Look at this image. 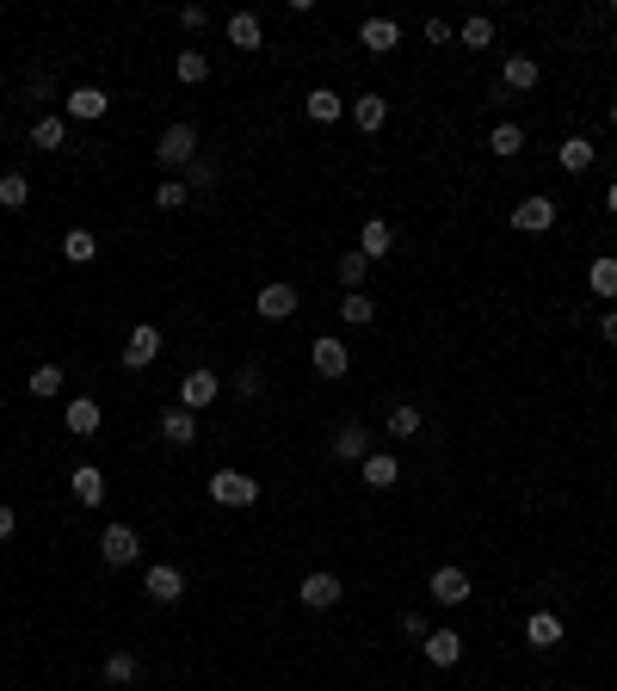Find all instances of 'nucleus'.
<instances>
[{
  "label": "nucleus",
  "instance_id": "1",
  "mask_svg": "<svg viewBox=\"0 0 617 691\" xmlns=\"http://www.w3.org/2000/svg\"><path fill=\"white\" fill-rule=\"evenodd\" d=\"M210 500H216V506H229V513H241V506L260 500V482L241 476V469H216V476H210Z\"/></svg>",
  "mask_w": 617,
  "mask_h": 691
},
{
  "label": "nucleus",
  "instance_id": "2",
  "mask_svg": "<svg viewBox=\"0 0 617 691\" xmlns=\"http://www.w3.org/2000/svg\"><path fill=\"white\" fill-rule=\"evenodd\" d=\"M192 155H198V130L192 124H167L155 136V161L161 167H192Z\"/></svg>",
  "mask_w": 617,
  "mask_h": 691
},
{
  "label": "nucleus",
  "instance_id": "3",
  "mask_svg": "<svg viewBox=\"0 0 617 691\" xmlns=\"http://www.w3.org/2000/svg\"><path fill=\"white\" fill-rule=\"evenodd\" d=\"M136 556H142V537H136L130 525H105V531H99V562H105V568H130Z\"/></svg>",
  "mask_w": 617,
  "mask_h": 691
},
{
  "label": "nucleus",
  "instance_id": "4",
  "mask_svg": "<svg viewBox=\"0 0 617 691\" xmlns=\"http://www.w3.org/2000/svg\"><path fill=\"white\" fill-rule=\"evenodd\" d=\"M142 593H149L155 605H179L186 599V574H179L173 562H155L149 574H142Z\"/></svg>",
  "mask_w": 617,
  "mask_h": 691
},
{
  "label": "nucleus",
  "instance_id": "5",
  "mask_svg": "<svg viewBox=\"0 0 617 691\" xmlns=\"http://www.w3.org/2000/svg\"><path fill=\"white\" fill-rule=\"evenodd\" d=\"M309 365H315V377H346L352 371V352H346V340H334V334H321L315 346H309Z\"/></svg>",
  "mask_w": 617,
  "mask_h": 691
},
{
  "label": "nucleus",
  "instance_id": "6",
  "mask_svg": "<svg viewBox=\"0 0 617 691\" xmlns=\"http://www.w3.org/2000/svg\"><path fill=\"white\" fill-rule=\"evenodd\" d=\"M155 358H161V327H155V321L130 327V340H124V365H130V371H149Z\"/></svg>",
  "mask_w": 617,
  "mask_h": 691
},
{
  "label": "nucleus",
  "instance_id": "7",
  "mask_svg": "<svg viewBox=\"0 0 617 691\" xmlns=\"http://www.w3.org/2000/svg\"><path fill=\"white\" fill-rule=\"evenodd\" d=\"M216 395H223V377H216V371H192L186 383H179V408H186V414H204Z\"/></svg>",
  "mask_w": 617,
  "mask_h": 691
},
{
  "label": "nucleus",
  "instance_id": "8",
  "mask_svg": "<svg viewBox=\"0 0 617 691\" xmlns=\"http://www.w3.org/2000/svg\"><path fill=\"white\" fill-rule=\"evenodd\" d=\"M340 574H328V568H321V574H303V587H297V599L309 605V611H328V605H340Z\"/></svg>",
  "mask_w": 617,
  "mask_h": 691
},
{
  "label": "nucleus",
  "instance_id": "9",
  "mask_svg": "<svg viewBox=\"0 0 617 691\" xmlns=\"http://www.w3.org/2000/svg\"><path fill=\"white\" fill-rule=\"evenodd\" d=\"M62 105H68V118H81V124H99L105 112H112V93H105V87H75V93H68Z\"/></svg>",
  "mask_w": 617,
  "mask_h": 691
},
{
  "label": "nucleus",
  "instance_id": "10",
  "mask_svg": "<svg viewBox=\"0 0 617 691\" xmlns=\"http://www.w3.org/2000/svg\"><path fill=\"white\" fill-rule=\"evenodd\" d=\"M161 439L173 445V451H186V445H198V414H186V408H161Z\"/></svg>",
  "mask_w": 617,
  "mask_h": 691
},
{
  "label": "nucleus",
  "instance_id": "11",
  "mask_svg": "<svg viewBox=\"0 0 617 691\" xmlns=\"http://www.w3.org/2000/svg\"><path fill=\"white\" fill-rule=\"evenodd\" d=\"M513 229L519 235H543V229H556V198H525L513 210Z\"/></svg>",
  "mask_w": 617,
  "mask_h": 691
},
{
  "label": "nucleus",
  "instance_id": "12",
  "mask_svg": "<svg viewBox=\"0 0 617 691\" xmlns=\"http://www.w3.org/2000/svg\"><path fill=\"white\" fill-rule=\"evenodd\" d=\"M253 303H260V321H284V315H297V284H260V297H253Z\"/></svg>",
  "mask_w": 617,
  "mask_h": 691
},
{
  "label": "nucleus",
  "instance_id": "13",
  "mask_svg": "<svg viewBox=\"0 0 617 691\" xmlns=\"http://www.w3.org/2000/svg\"><path fill=\"white\" fill-rule=\"evenodd\" d=\"M99 402H93V395H75V402H62V426L68 432H75V439H93V432H99Z\"/></svg>",
  "mask_w": 617,
  "mask_h": 691
},
{
  "label": "nucleus",
  "instance_id": "14",
  "mask_svg": "<svg viewBox=\"0 0 617 691\" xmlns=\"http://www.w3.org/2000/svg\"><path fill=\"white\" fill-rule=\"evenodd\" d=\"M358 44H365L371 56H389L395 44H402V25H395V19H365V25H358Z\"/></svg>",
  "mask_w": 617,
  "mask_h": 691
},
{
  "label": "nucleus",
  "instance_id": "15",
  "mask_svg": "<svg viewBox=\"0 0 617 691\" xmlns=\"http://www.w3.org/2000/svg\"><path fill=\"white\" fill-rule=\"evenodd\" d=\"M229 44H235V50H260V44H266V25H260V13H253V7L229 13Z\"/></svg>",
  "mask_w": 617,
  "mask_h": 691
},
{
  "label": "nucleus",
  "instance_id": "16",
  "mask_svg": "<svg viewBox=\"0 0 617 691\" xmlns=\"http://www.w3.org/2000/svg\"><path fill=\"white\" fill-rule=\"evenodd\" d=\"M469 593H476V587H469L463 568H439V574H432V599H439V605H469Z\"/></svg>",
  "mask_w": 617,
  "mask_h": 691
},
{
  "label": "nucleus",
  "instance_id": "17",
  "mask_svg": "<svg viewBox=\"0 0 617 691\" xmlns=\"http://www.w3.org/2000/svg\"><path fill=\"white\" fill-rule=\"evenodd\" d=\"M68 494H75L81 506H99V500H105V469H99V463H81L75 476H68Z\"/></svg>",
  "mask_w": 617,
  "mask_h": 691
},
{
  "label": "nucleus",
  "instance_id": "18",
  "mask_svg": "<svg viewBox=\"0 0 617 691\" xmlns=\"http://www.w3.org/2000/svg\"><path fill=\"white\" fill-rule=\"evenodd\" d=\"M346 112H352V124H358V130H365V136H377V130L389 124V105H383L377 93H358V99L346 105Z\"/></svg>",
  "mask_w": 617,
  "mask_h": 691
},
{
  "label": "nucleus",
  "instance_id": "19",
  "mask_svg": "<svg viewBox=\"0 0 617 691\" xmlns=\"http://www.w3.org/2000/svg\"><path fill=\"white\" fill-rule=\"evenodd\" d=\"M303 105H309V124H340V118H346V99H340L334 87H309Z\"/></svg>",
  "mask_w": 617,
  "mask_h": 691
},
{
  "label": "nucleus",
  "instance_id": "20",
  "mask_svg": "<svg viewBox=\"0 0 617 691\" xmlns=\"http://www.w3.org/2000/svg\"><path fill=\"white\" fill-rule=\"evenodd\" d=\"M525 642L531 648H562V617L556 611H531L525 617Z\"/></svg>",
  "mask_w": 617,
  "mask_h": 691
},
{
  "label": "nucleus",
  "instance_id": "21",
  "mask_svg": "<svg viewBox=\"0 0 617 691\" xmlns=\"http://www.w3.org/2000/svg\"><path fill=\"white\" fill-rule=\"evenodd\" d=\"M420 648H426L432 667H457V661H463V636H457V630H432Z\"/></svg>",
  "mask_w": 617,
  "mask_h": 691
},
{
  "label": "nucleus",
  "instance_id": "22",
  "mask_svg": "<svg viewBox=\"0 0 617 691\" xmlns=\"http://www.w3.org/2000/svg\"><path fill=\"white\" fill-rule=\"evenodd\" d=\"M358 476H365V488H395L402 463H395V451H371L365 463H358Z\"/></svg>",
  "mask_w": 617,
  "mask_h": 691
},
{
  "label": "nucleus",
  "instance_id": "23",
  "mask_svg": "<svg viewBox=\"0 0 617 691\" xmlns=\"http://www.w3.org/2000/svg\"><path fill=\"white\" fill-rule=\"evenodd\" d=\"M334 457H340V463H365V457H371V439H365V426H358V420H346V426L334 432Z\"/></svg>",
  "mask_w": 617,
  "mask_h": 691
},
{
  "label": "nucleus",
  "instance_id": "24",
  "mask_svg": "<svg viewBox=\"0 0 617 691\" xmlns=\"http://www.w3.org/2000/svg\"><path fill=\"white\" fill-rule=\"evenodd\" d=\"M389 247H395V229L383 223V216H371V223L358 229V253H365V260H383Z\"/></svg>",
  "mask_w": 617,
  "mask_h": 691
},
{
  "label": "nucleus",
  "instance_id": "25",
  "mask_svg": "<svg viewBox=\"0 0 617 691\" xmlns=\"http://www.w3.org/2000/svg\"><path fill=\"white\" fill-rule=\"evenodd\" d=\"M488 149H494L500 161H513V155L525 149V124H513V118H500V124L488 130Z\"/></svg>",
  "mask_w": 617,
  "mask_h": 691
},
{
  "label": "nucleus",
  "instance_id": "26",
  "mask_svg": "<svg viewBox=\"0 0 617 691\" xmlns=\"http://www.w3.org/2000/svg\"><path fill=\"white\" fill-rule=\"evenodd\" d=\"M31 149L62 155V149H68V124H62V118H38V124H31Z\"/></svg>",
  "mask_w": 617,
  "mask_h": 691
},
{
  "label": "nucleus",
  "instance_id": "27",
  "mask_svg": "<svg viewBox=\"0 0 617 691\" xmlns=\"http://www.w3.org/2000/svg\"><path fill=\"white\" fill-rule=\"evenodd\" d=\"M500 87L531 93V87H537V56H506V75H500Z\"/></svg>",
  "mask_w": 617,
  "mask_h": 691
},
{
  "label": "nucleus",
  "instance_id": "28",
  "mask_svg": "<svg viewBox=\"0 0 617 691\" xmlns=\"http://www.w3.org/2000/svg\"><path fill=\"white\" fill-rule=\"evenodd\" d=\"M593 155H599V149H593V142H587V136H568V142H562V149H556V161H562L568 173H587V167H593Z\"/></svg>",
  "mask_w": 617,
  "mask_h": 691
},
{
  "label": "nucleus",
  "instance_id": "29",
  "mask_svg": "<svg viewBox=\"0 0 617 691\" xmlns=\"http://www.w3.org/2000/svg\"><path fill=\"white\" fill-rule=\"evenodd\" d=\"M93 253H99V241H93V229H68V235H62V260H68V266H87V260H93Z\"/></svg>",
  "mask_w": 617,
  "mask_h": 691
},
{
  "label": "nucleus",
  "instance_id": "30",
  "mask_svg": "<svg viewBox=\"0 0 617 691\" xmlns=\"http://www.w3.org/2000/svg\"><path fill=\"white\" fill-rule=\"evenodd\" d=\"M173 75L186 81V87H198V81H210V56L204 50H179V62H173Z\"/></svg>",
  "mask_w": 617,
  "mask_h": 691
},
{
  "label": "nucleus",
  "instance_id": "31",
  "mask_svg": "<svg viewBox=\"0 0 617 691\" xmlns=\"http://www.w3.org/2000/svg\"><path fill=\"white\" fill-rule=\"evenodd\" d=\"M31 204V179L25 173H0V210H25Z\"/></svg>",
  "mask_w": 617,
  "mask_h": 691
},
{
  "label": "nucleus",
  "instance_id": "32",
  "mask_svg": "<svg viewBox=\"0 0 617 691\" xmlns=\"http://www.w3.org/2000/svg\"><path fill=\"white\" fill-rule=\"evenodd\" d=\"M371 315H377V303L365 297V290H346V297H340V321H346V327H365Z\"/></svg>",
  "mask_w": 617,
  "mask_h": 691
},
{
  "label": "nucleus",
  "instance_id": "33",
  "mask_svg": "<svg viewBox=\"0 0 617 691\" xmlns=\"http://www.w3.org/2000/svg\"><path fill=\"white\" fill-rule=\"evenodd\" d=\"M420 426H426V420H420V408H414V402H402V408H389V439H402V445H408V439H414V432H420Z\"/></svg>",
  "mask_w": 617,
  "mask_h": 691
},
{
  "label": "nucleus",
  "instance_id": "34",
  "mask_svg": "<svg viewBox=\"0 0 617 691\" xmlns=\"http://www.w3.org/2000/svg\"><path fill=\"white\" fill-rule=\"evenodd\" d=\"M457 38H463V50H488V44H494V19H488V13L463 19V31H457Z\"/></svg>",
  "mask_w": 617,
  "mask_h": 691
},
{
  "label": "nucleus",
  "instance_id": "35",
  "mask_svg": "<svg viewBox=\"0 0 617 691\" xmlns=\"http://www.w3.org/2000/svg\"><path fill=\"white\" fill-rule=\"evenodd\" d=\"M587 284H593V297H617V260H611V253L587 266Z\"/></svg>",
  "mask_w": 617,
  "mask_h": 691
},
{
  "label": "nucleus",
  "instance_id": "36",
  "mask_svg": "<svg viewBox=\"0 0 617 691\" xmlns=\"http://www.w3.org/2000/svg\"><path fill=\"white\" fill-rule=\"evenodd\" d=\"M365 272H371V260H365L358 247H346V253H340V284H346V290H365Z\"/></svg>",
  "mask_w": 617,
  "mask_h": 691
},
{
  "label": "nucleus",
  "instance_id": "37",
  "mask_svg": "<svg viewBox=\"0 0 617 691\" xmlns=\"http://www.w3.org/2000/svg\"><path fill=\"white\" fill-rule=\"evenodd\" d=\"M130 679H136V654L112 648V654H105V685H130Z\"/></svg>",
  "mask_w": 617,
  "mask_h": 691
},
{
  "label": "nucleus",
  "instance_id": "38",
  "mask_svg": "<svg viewBox=\"0 0 617 691\" xmlns=\"http://www.w3.org/2000/svg\"><path fill=\"white\" fill-rule=\"evenodd\" d=\"M204 186H216V161H210V155H192V167H186V192H204Z\"/></svg>",
  "mask_w": 617,
  "mask_h": 691
},
{
  "label": "nucleus",
  "instance_id": "39",
  "mask_svg": "<svg viewBox=\"0 0 617 691\" xmlns=\"http://www.w3.org/2000/svg\"><path fill=\"white\" fill-rule=\"evenodd\" d=\"M31 395H44V402L62 395V365H38V371H31Z\"/></svg>",
  "mask_w": 617,
  "mask_h": 691
},
{
  "label": "nucleus",
  "instance_id": "40",
  "mask_svg": "<svg viewBox=\"0 0 617 691\" xmlns=\"http://www.w3.org/2000/svg\"><path fill=\"white\" fill-rule=\"evenodd\" d=\"M155 204H161V210H179V204H192L186 179H161V186H155Z\"/></svg>",
  "mask_w": 617,
  "mask_h": 691
},
{
  "label": "nucleus",
  "instance_id": "41",
  "mask_svg": "<svg viewBox=\"0 0 617 691\" xmlns=\"http://www.w3.org/2000/svg\"><path fill=\"white\" fill-rule=\"evenodd\" d=\"M235 395H247V402H260V365H241V371H235Z\"/></svg>",
  "mask_w": 617,
  "mask_h": 691
},
{
  "label": "nucleus",
  "instance_id": "42",
  "mask_svg": "<svg viewBox=\"0 0 617 691\" xmlns=\"http://www.w3.org/2000/svg\"><path fill=\"white\" fill-rule=\"evenodd\" d=\"M402 636H414V642H426V636H432V624H426V611H402Z\"/></svg>",
  "mask_w": 617,
  "mask_h": 691
},
{
  "label": "nucleus",
  "instance_id": "43",
  "mask_svg": "<svg viewBox=\"0 0 617 691\" xmlns=\"http://www.w3.org/2000/svg\"><path fill=\"white\" fill-rule=\"evenodd\" d=\"M25 93H31V99H50V93H56V81H50V75H31V81H25Z\"/></svg>",
  "mask_w": 617,
  "mask_h": 691
},
{
  "label": "nucleus",
  "instance_id": "44",
  "mask_svg": "<svg viewBox=\"0 0 617 691\" xmlns=\"http://www.w3.org/2000/svg\"><path fill=\"white\" fill-rule=\"evenodd\" d=\"M426 44H451V25L445 19H426Z\"/></svg>",
  "mask_w": 617,
  "mask_h": 691
},
{
  "label": "nucleus",
  "instance_id": "45",
  "mask_svg": "<svg viewBox=\"0 0 617 691\" xmlns=\"http://www.w3.org/2000/svg\"><path fill=\"white\" fill-rule=\"evenodd\" d=\"M179 25H186V31H204V25H210V13H204V7H186V13H179Z\"/></svg>",
  "mask_w": 617,
  "mask_h": 691
},
{
  "label": "nucleus",
  "instance_id": "46",
  "mask_svg": "<svg viewBox=\"0 0 617 691\" xmlns=\"http://www.w3.org/2000/svg\"><path fill=\"white\" fill-rule=\"evenodd\" d=\"M599 334H605V346H617V309H605V315H599Z\"/></svg>",
  "mask_w": 617,
  "mask_h": 691
},
{
  "label": "nucleus",
  "instance_id": "47",
  "mask_svg": "<svg viewBox=\"0 0 617 691\" xmlns=\"http://www.w3.org/2000/svg\"><path fill=\"white\" fill-rule=\"evenodd\" d=\"M13 537V506H0V543Z\"/></svg>",
  "mask_w": 617,
  "mask_h": 691
},
{
  "label": "nucleus",
  "instance_id": "48",
  "mask_svg": "<svg viewBox=\"0 0 617 691\" xmlns=\"http://www.w3.org/2000/svg\"><path fill=\"white\" fill-rule=\"evenodd\" d=\"M605 210L617 216V179H611V186H605Z\"/></svg>",
  "mask_w": 617,
  "mask_h": 691
},
{
  "label": "nucleus",
  "instance_id": "49",
  "mask_svg": "<svg viewBox=\"0 0 617 691\" xmlns=\"http://www.w3.org/2000/svg\"><path fill=\"white\" fill-rule=\"evenodd\" d=\"M611 124H617V99H611Z\"/></svg>",
  "mask_w": 617,
  "mask_h": 691
},
{
  "label": "nucleus",
  "instance_id": "50",
  "mask_svg": "<svg viewBox=\"0 0 617 691\" xmlns=\"http://www.w3.org/2000/svg\"><path fill=\"white\" fill-rule=\"evenodd\" d=\"M611 50H617V38H611Z\"/></svg>",
  "mask_w": 617,
  "mask_h": 691
}]
</instances>
